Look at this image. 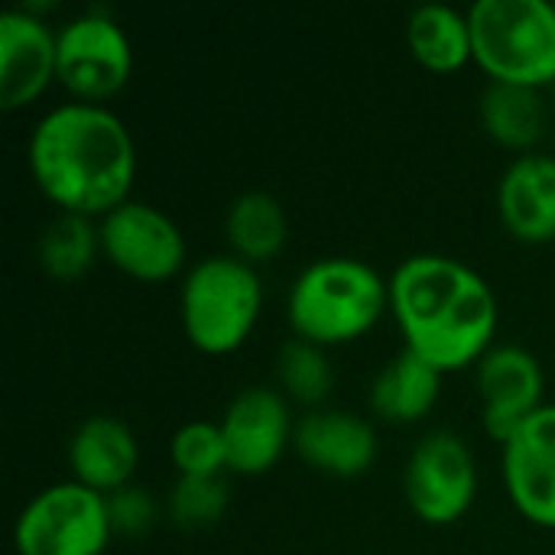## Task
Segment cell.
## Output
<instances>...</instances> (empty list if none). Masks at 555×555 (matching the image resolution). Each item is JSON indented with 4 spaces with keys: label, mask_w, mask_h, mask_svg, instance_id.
I'll return each mask as SVG.
<instances>
[{
    "label": "cell",
    "mask_w": 555,
    "mask_h": 555,
    "mask_svg": "<svg viewBox=\"0 0 555 555\" xmlns=\"http://www.w3.org/2000/svg\"><path fill=\"white\" fill-rule=\"evenodd\" d=\"M26 159L33 182L62 215L104 218L130 202L137 143L104 104L72 101L46 111L33 127Z\"/></svg>",
    "instance_id": "1"
},
{
    "label": "cell",
    "mask_w": 555,
    "mask_h": 555,
    "mask_svg": "<svg viewBox=\"0 0 555 555\" xmlns=\"http://www.w3.org/2000/svg\"><path fill=\"white\" fill-rule=\"evenodd\" d=\"M390 315L403 348L442 374L478 364L498 335L491 283L475 267L446 254H416L393 270Z\"/></svg>",
    "instance_id": "2"
},
{
    "label": "cell",
    "mask_w": 555,
    "mask_h": 555,
    "mask_svg": "<svg viewBox=\"0 0 555 555\" xmlns=\"http://www.w3.org/2000/svg\"><path fill=\"white\" fill-rule=\"evenodd\" d=\"M390 309V283L358 257L312 260L289 286L286 319L296 338L335 348L364 338Z\"/></svg>",
    "instance_id": "3"
},
{
    "label": "cell",
    "mask_w": 555,
    "mask_h": 555,
    "mask_svg": "<svg viewBox=\"0 0 555 555\" xmlns=\"http://www.w3.org/2000/svg\"><path fill=\"white\" fill-rule=\"evenodd\" d=\"M263 312V280L257 267L234 254L192 263L179 286V319L185 338L205 354L237 351Z\"/></svg>",
    "instance_id": "4"
},
{
    "label": "cell",
    "mask_w": 555,
    "mask_h": 555,
    "mask_svg": "<svg viewBox=\"0 0 555 555\" xmlns=\"http://www.w3.org/2000/svg\"><path fill=\"white\" fill-rule=\"evenodd\" d=\"M475 62L501 85L543 91L555 81V3L478 0L468 10Z\"/></svg>",
    "instance_id": "5"
},
{
    "label": "cell",
    "mask_w": 555,
    "mask_h": 555,
    "mask_svg": "<svg viewBox=\"0 0 555 555\" xmlns=\"http://www.w3.org/2000/svg\"><path fill=\"white\" fill-rule=\"evenodd\" d=\"M111 537L107 498L78 481L42 488L20 511L13 527L20 555H101Z\"/></svg>",
    "instance_id": "6"
},
{
    "label": "cell",
    "mask_w": 555,
    "mask_h": 555,
    "mask_svg": "<svg viewBox=\"0 0 555 555\" xmlns=\"http://www.w3.org/2000/svg\"><path fill=\"white\" fill-rule=\"evenodd\" d=\"M59 81L75 101L104 104L133 75V42L104 10H88L55 29Z\"/></svg>",
    "instance_id": "7"
},
{
    "label": "cell",
    "mask_w": 555,
    "mask_h": 555,
    "mask_svg": "<svg viewBox=\"0 0 555 555\" xmlns=\"http://www.w3.org/2000/svg\"><path fill=\"white\" fill-rule=\"evenodd\" d=\"M403 491L410 511L423 524H459L478 498V465L468 442L452 429L423 436L406 459Z\"/></svg>",
    "instance_id": "8"
},
{
    "label": "cell",
    "mask_w": 555,
    "mask_h": 555,
    "mask_svg": "<svg viewBox=\"0 0 555 555\" xmlns=\"http://www.w3.org/2000/svg\"><path fill=\"white\" fill-rule=\"evenodd\" d=\"M101 254L140 283H163L185 267L182 228L150 202H124L98 221Z\"/></svg>",
    "instance_id": "9"
},
{
    "label": "cell",
    "mask_w": 555,
    "mask_h": 555,
    "mask_svg": "<svg viewBox=\"0 0 555 555\" xmlns=\"http://www.w3.org/2000/svg\"><path fill=\"white\" fill-rule=\"evenodd\" d=\"M228 468L234 475H267L296 436L289 400L280 387H244L221 416Z\"/></svg>",
    "instance_id": "10"
},
{
    "label": "cell",
    "mask_w": 555,
    "mask_h": 555,
    "mask_svg": "<svg viewBox=\"0 0 555 555\" xmlns=\"http://www.w3.org/2000/svg\"><path fill=\"white\" fill-rule=\"evenodd\" d=\"M501 449L511 504L524 520L555 530V403L520 423Z\"/></svg>",
    "instance_id": "11"
},
{
    "label": "cell",
    "mask_w": 555,
    "mask_h": 555,
    "mask_svg": "<svg viewBox=\"0 0 555 555\" xmlns=\"http://www.w3.org/2000/svg\"><path fill=\"white\" fill-rule=\"evenodd\" d=\"M546 374L543 364L520 345H494L478 361L481 423L494 442H507L511 433L527 423L543 403Z\"/></svg>",
    "instance_id": "12"
},
{
    "label": "cell",
    "mask_w": 555,
    "mask_h": 555,
    "mask_svg": "<svg viewBox=\"0 0 555 555\" xmlns=\"http://www.w3.org/2000/svg\"><path fill=\"white\" fill-rule=\"evenodd\" d=\"M59 81L55 29L29 7L0 16V107L20 111Z\"/></svg>",
    "instance_id": "13"
},
{
    "label": "cell",
    "mask_w": 555,
    "mask_h": 555,
    "mask_svg": "<svg viewBox=\"0 0 555 555\" xmlns=\"http://www.w3.org/2000/svg\"><path fill=\"white\" fill-rule=\"evenodd\" d=\"M293 449L328 478H358L377 459V433L351 410H312L296 423Z\"/></svg>",
    "instance_id": "14"
},
{
    "label": "cell",
    "mask_w": 555,
    "mask_h": 555,
    "mask_svg": "<svg viewBox=\"0 0 555 555\" xmlns=\"http://www.w3.org/2000/svg\"><path fill=\"white\" fill-rule=\"evenodd\" d=\"M498 215L524 244L555 241V156L520 153L498 182Z\"/></svg>",
    "instance_id": "15"
},
{
    "label": "cell",
    "mask_w": 555,
    "mask_h": 555,
    "mask_svg": "<svg viewBox=\"0 0 555 555\" xmlns=\"http://www.w3.org/2000/svg\"><path fill=\"white\" fill-rule=\"evenodd\" d=\"M140 465V442L133 429L117 416H88L68 439V468L72 481L98 491L114 494L133 485Z\"/></svg>",
    "instance_id": "16"
},
{
    "label": "cell",
    "mask_w": 555,
    "mask_h": 555,
    "mask_svg": "<svg viewBox=\"0 0 555 555\" xmlns=\"http://www.w3.org/2000/svg\"><path fill=\"white\" fill-rule=\"evenodd\" d=\"M442 377H446L442 371H436L429 361L403 348L374 377L371 410L393 426L420 423L436 410L439 393H442Z\"/></svg>",
    "instance_id": "17"
},
{
    "label": "cell",
    "mask_w": 555,
    "mask_h": 555,
    "mask_svg": "<svg viewBox=\"0 0 555 555\" xmlns=\"http://www.w3.org/2000/svg\"><path fill=\"white\" fill-rule=\"evenodd\" d=\"M406 42H410L413 59L436 75H452L465 68L468 62H475L468 13L449 3L416 7L406 23Z\"/></svg>",
    "instance_id": "18"
},
{
    "label": "cell",
    "mask_w": 555,
    "mask_h": 555,
    "mask_svg": "<svg viewBox=\"0 0 555 555\" xmlns=\"http://www.w3.org/2000/svg\"><path fill=\"white\" fill-rule=\"evenodd\" d=\"M224 234L234 257L247 260L250 267H260L283 254L289 241V218L283 202L270 192H244L228 208Z\"/></svg>",
    "instance_id": "19"
},
{
    "label": "cell",
    "mask_w": 555,
    "mask_h": 555,
    "mask_svg": "<svg viewBox=\"0 0 555 555\" xmlns=\"http://www.w3.org/2000/svg\"><path fill=\"white\" fill-rule=\"evenodd\" d=\"M481 124L507 150L533 153L546 130V104L537 88L491 81L481 94Z\"/></svg>",
    "instance_id": "20"
},
{
    "label": "cell",
    "mask_w": 555,
    "mask_h": 555,
    "mask_svg": "<svg viewBox=\"0 0 555 555\" xmlns=\"http://www.w3.org/2000/svg\"><path fill=\"white\" fill-rule=\"evenodd\" d=\"M101 254V231L91 218L59 215L39 237V263L52 280L85 276Z\"/></svg>",
    "instance_id": "21"
},
{
    "label": "cell",
    "mask_w": 555,
    "mask_h": 555,
    "mask_svg": "<svg viewBox=\"0 0 555 555\" xmlns=\"http://www.w3.org/2000/svg\"><path fill=\"white\" fill-rule=\"evenodd\" d=\"M276 377H280V390L286 393V400H296L306 406L325 403L335 387V371L328 364L325 348L302 341V338H293L280 348Z\"/></svg>",
    "instance_id": "22"
},
{
    "label": "cell",
    "mask_w": 555,
    "mask_h": 555,
    "mask_svg": "<svg viewBox=\"0 0 555 555\" xmlns=\"http://www.w3.org/2000/svg\"><path fill=\"white\" fill-rule=\"evenodd\" d=\"M169 459L179 478H221L228 468V446L218 423L192 420L169 439Z\"/></svg>",
    "instance_id": "23"
},
{
    "label": "cell",
    "mask_w": 555,
    "mask_h": 555,
    "mask_svg": "<svg viewBox=\"0 0 555 555\" xmlns=\"http://www.w3.org/2000/svg\"><path fill=\"white\" fill-rule=\"evenodd\" d=\"M228 485L224 478H179L169 491L166 511L169 520L182 530L215 527L228 511Z\"/></svg>",
    "instance_id": "24"
},
{
    "label": "cell",
    "mask_w": 555,
    "mask_h": 555,
    "mask_svg": "<svg viewBox=\"0 0 555 555\" xmlns=\"http://www.w3.org/2000/svg\"><path fill=\"white\" fill-rule=\"evenodd\" d=\"M107 514L114 537H143L156 524V501L146 488L127 485L114 494H107Z\"/></svg>",
    "instance_id": "25"
}]
</instances>
